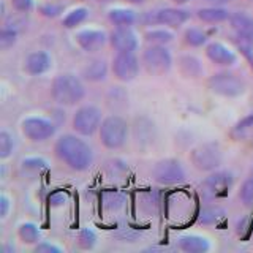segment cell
Instances as JSON below:
<instances>
[{
	"label": "cell",
	"instance_id": "d6a6232c",
	"mask_svg": "<svg viewBox=\"0 0 253 253\" xmlns=\"http://www.w3.org/2000/svg\"><path fill=\"white\" fill-rule=\"evenodd\" d=\"M16 40H18V32L13 29H3L0 32V49H10L16 43Z\"/></svg>",
	"mask_w": 253,
	"mask_h": 253
},
{
	"label": "cell",
	"instance_id": "277c9868",
	"mask_svg": "<svg viewBox=\"0 0 253 253\" xmlns=\"http://www.w3.org/2000/svg\"><path fill=\"white\" fill-rule=\"evenodd\" d=\"M209 89L221 95V97H239V95L244 93L245 90V83L242 79L234 75L229 73V71H221V73H215L209 78Z\"/></svg>",
	"mask_w": 253,
	"mask_h": 253
},
{
	"label": "cell",
	"instance_id": "d590c367",
	"mask_svg": "<svg viewBox=\"0 0 253 253\" xmlns=\"http://www.w3.org/2000/svg\"><path fill=\"white\" fill-rule=\"evenodd\" d=\"M11 5L16 11L26 13L32 8V0H11Z\"/></svg>",
	"mask_w": 253,
	"mask_h": 253
},
{
	"label": "cell",
	"instance_id": "f35d334b",
	"mask_svg": "<svg viewBox=\"0 0 253 253\" xmlns=\"http://www.w3.org/2000/svg\"><path fill=\"white\" fill-rule=\"evenodd\" d=\"M8 211H10V200L5 195H2L0 196V217L5 218L8 215Z\"/></svg>",
	"mask_w": 253,
	"mask_h": 253
},
{
	"label": "cell",
	"instance_id": "ab89813d",
	"mask_svg": "<svg viewBox=\"0 0 253 253\" xmlns=\"http://www.w3.org/2000/svg\"><path fill=\"white\" fill-rule=\"evenodd\" d=\"M209 3H212V5H223V3H228V2H231V0H208Z\"/></svg>",
	"mask_w": 253,
	"mask_h": 253
},
{
	"label": "cell",
	"instance_id": "ffe728a7",
	"mask_svg": "<svg viewBox=\"0 0 253 253\" xmlns=\"http://www.w3.org/2000/svg\"><path fill=\"white\" fill-rule=\"evenodd\" d=\"M231 136L236 141H253V113L233 126Z\"/></svg>",
	"mask_w": 253,
	"mask_h": 253
},
{
	"label": "cell",
	"instance_id": "7a4b0ae2",
	"mask_svg": "<svg viewBox=\"0 0 253 253\" xmlns=\"http://www.w3.org/2000/svg\"><path fill=\"white\" fill-rule=\"evenodd\" d=\"M51 95L54 101L59 103V105L73 106L84 98L85 89L79 78L70 73H63L54 78L51 85Z\"/></svg>",
	"mask_w": 253,
	"mask_h": 253
},
{
	"label": "cell",
	"instance_id": "f1b7e54d",
	"mask_svg": "<svg viewBox=\"0 0 253 253\" xmlns=\"http://www.w3.org/2000/svg\"><path fill=\"white\" fill-rule=\"evenodd\" d=\"M95 244H97V236H95V233L89 228H84L78 236V245L84 250H90L95 247Z\"/></svg>",
	"mask_w": 253,
	"mask_h": 253
},
{
	"label": "cell",
	"instance_id": "484cf974",
	"mask_svg": "<svg viewBox=\"0 0 253 253\" xmlns=\"http://www.w3.org/2000/svg\"><path fill=\"white\" fill-rule=\"evenodd\" d=\"M144 38H146V42L150 44H162L163 46L166 43L172 42L174 35L168 30H150L144 35Z\"/></svg>",
	"mask_w": 253,
	"mask_h": 253
},
{
	"label": "cell",
	"instance_id": "603a6c76",
	"mask_svg": "<svg viewBox=\"0 0 253 253\" xmlns=\"http://www.w3.org/2000/svg\"><path fill=\"white\" fill-rule=\"evenodd\" d=\"M179 67L182 75L187 78H198L201 75V63L198 59L190 57V55H185L179 60Z\"/></svg>",
	"mask_w": 253,
	"mask_h": 253
},
{
	"label": "cell",
	"instance_id": "ac0fdd59",
	"mask_svg": "<svg viewBox=\"0 0 253 253\" xmlns=\"http://www.w3.org/2000/svg\"><path fill=\"white\" fill-rule=\"evenodd\" d=\"M177 247L184 252H188V253H203V252H208L211 245L206 237L187 234V236H182L179 239Z\"/></svg>",
	"mask_w": 253,
	"mask_h": 253
},
{
	"label": "cell",
	"instance_id": "1f68e13d",
	"mask_svg": "<svg viewBox=\"0 0 253 253\" xmlns=\"http://www.w3.org/2000/svg\"><path fill=\"white\" fill-rule=\"evenodd\" d=\"M239 198L244 203V206H247V208L253 206V177H249L242 184L241 192H239Z\"/></svg>",
	"mask_w": 253,
	"mask_h": 253
},
{
	"label": "cell",
	"instance_id": "8d00e7d4",
	"mask_svg": "<svg viewBox=\"0 0 253 253\" xmlns=\"http://www.w3.org/2000/svg\"><path fill=\"white\" fill-rule=\"evenodd\" d=\"M35 252L37 253H60V249L55 247V245H52V244L42 242L35 247Z\"/></svg>",
	"mask_w": 253,
	"mask_h": 253
},
{
	"label": "cell",
	"instance_id": "7402d4cb",
	"mask_svg": "<svg viewBox=\"0 0 253 253\" xmlns=\"http://www.w3.org/2000/svg\"><path fill=\"white\" fill-rule=\"evenodd\" d=\"M109 21L114 22L119 27H128L136 21V14L131 10H111L109 11Z\"/></svg>",
	"mask_w": 253,
	"mask_h": 253
},
{
	"label": "cell",
	"instance_id": "4fadbf2b",
	"mask_svg": "<svg viewBox=\"0 0 253 253\" xmlns=\"http://www.w3.org/2000/svg\"><path fill=\"white\" fill-rule=\"evenodd\" d=\"M190 18V13L185 10H177V8H165V10L155 11L154 14H149V21L150 22H158V24H165V26L169 27H179L184 22H187Z\"/></svg>",
	"mask_w": 253,
	"mask_h": 253
},
{
	"label": "cell",
	"instance_id": "9c48e42d",
	"mask_svg": "<svg viewBox=\"0 0 253 253\" xmlns=\"http://www.w3.org/2000/svg\"><path fill=\"white\" fill-rule=\"evenodd\" d=\"M22 134L34 142H42L54 136L55 125L43 117H29L22 122Z\"/></svg>",
	"mask_w": 253,
	"mask_h": 253
},
{
	"label": "cell",
	"instance_id": "cb8c5ba5",
	"mask_svg": "<svg viewBox=\"0 0 253 253\" xmlns=\"http://www.w3.org/2000/svg\"><path fill=\"white\" fill-rule=\"evenodd\" d=\"M225 217V211L218 206H209L204 208L200 213V223L203 225H215Z\"/></svg>",
	"mask_w": 253,
	"mask_h": 253
},
{
	"label": "cell",
	"instance_id": "6da1fadb",
	"mask_svg": "<svg viewBox=\"0 0 253 253\" xmlns=\"http://www.w3.org/2000/svg\"><path fill=\"white\" fill-rule=\"evenodd\" d=\"M55 157L65 163L73 171H85L90 168L93 162L92 149L85 141L79 139L75 134H63L54 146Z\"/></svg>",
	"mask_w": 253,
	"mask_h": 253
},
{
	"label": "cell",
	"instance_id": "ba28073f",
	"mask_svg": "<svg viewBox=\"0 0 253 253\" xmlns=\"http://www.w3.org/2000/svg\"><path fill=\"white\" fill-rule=\"evenodd\" d=\"M152 176L158 184L174 185L185 179V171L177 160L166 158V160H160L158 163H155L152 169Z\"/></svg>",
	"mask_w": 253,
	"mask_h": 253
},
{
	"label": "cell",
	"instance_id": "60d3db41",
	"mask_svg": "<svg viewBox=\"0 0 253 253\" xmlns=\"http://www.w3.org/2000/svg\"><path fill=\"white\" fill-rule=\"evenodd\" d=\"M126 2H130V3H142V2H146V0H126Z\"/></svg>",
	"mask_w": 253,
	"mask_h": 253
},
{
	"label": "cell",
	"instance_id": "8fae6325",
	"mask_svg": "<svg viewBox=\"0 0 253 253\" xmlns=\"http://www.w3.org/2000/svg\"><path fill=\"white\" fill-rule=\"evenodd\" d=\"M233 185V176L226 171H220L211 176L203 182V193L208 198H218L228 193L229 187Z\"/></svg>",
	"mask_w": 253,
	"mask_h": 253
},
{
	"label": "cell",
	"instance_id": "b9f144b4",
	"mask_svg": "<svg viewBox=\"0 0 253 253\" xmlns=\"http://www.w3.org/2000/svg\"><path fill=\"white\" fill-rule=\"evenodd\" d=\"M174 2H177V3H185L187 0H174Z\"/></svg>",
	"mask_w": 253,
	"mask_h": 253
},
{
	"label": "cell",
	"instance_id": "e0dca14e",
	"mask_svg": "<svg viewBox=\"0 0 253 253\" xmlns=\"http://www.w3.org/2000/svg\"><path fill=\"white\" fill-rule=\"evenodd\" d=\"M229 22H231V27L236 30L237 37L253 42V18L244 13H236L229 18Z\"/></svg>",
	"mask_w": 253,
	"mask_h": 253
},
{
	"label": "cell",
	"instance_id": "8992f818",
	"mask_svg": "<svg viewBox=\"0 0 253 253\" xmlns=\"http://www.w3.org/2000/svg\"><path fill=\"white\" fill-rule=\"evenodd\" d=\"M221 158L223 157H221V150L218 144H215V142H208V144H203L200 147L193 149L190 160H192L196 169L213 171L220 166Z\"/></svg>",
	"mask_w": 253,
	"mask_h": 253
},
{
	"label": "cell",
	"instance_id": "f546056e",
	"mask_svg": "<svg viewBox=\"0 0 253 253\" xmlns=\"http://www.w3.org/2000/svg\"><path fill=\"white\" fill-rule=\"evenodd\" d=\"M206 40H208V35H206L204 32L200 30V29L192 27V29H188V30L185 32V42H187V44H190V46H195V47L203 46V44L206 43Z\"/></svg>",
	"mask_w": 253,
	"mask_h": 253
},
{
	"label": "cell",
	"instance_id": "2e32d148",
	"mask_svg": "<svg viewBox=\"0 0 253 253\" xmlns=\"http://www.w3.org/2000/svg\"><path fill=\"white\" fill-rule=\"evenodd\" d=\"M49 68H51V57H49V54L44 51H37V52L29 54L26 63H24V70L32 76L43 75Z\"/></svg>",
	"mask_w": 253,
	"mask_h": 253
},
{
	"label": "cell",
	"instance_id": "3957f363",
	"mask_svg": "<svg viewBox=\"0 0 253 253\" xmlns=\"http://www.w3.org/2000/svg\"><path fill=\"white\" fill-rule=\"evenodd\" d=\"M128 136V124L121 116H109L100 125V139L106 149H121Z\"/></svg>",
	"mask_w": 253,
	"mask_h": 253
},
{
	"label": "cell",
	"instance_id": "74e56055",
	"mask_svg": "<svg viewBox=\"0 0 253 253\" xmlns=\"http://www.w3.org/2000/svg\"><path fill=\"white\" fill-rule=\"evenodd\" d=\"M65 201H67V195L62 193V192H54L49 196L51 206H62V204H65Z\"/></svg>",
	"mask_w": 253,
	"mask_h": 253
},
{
	"label": "cell",
	"instance_id": "4dcf8cb0",
	"mask_svg": "<svg viewBox=\"0 0 253 253\" xmlns=\"http://www.w3.org/2000/svg\"><path fill=\"white\" fill-rule=\"evenodd\" d=\"M103 206L108 211H117L124 206V196L117 192H108L103 196Z\"/></svg>",
	"mask_w": 253,
	"mask_h": 253
},
{
	"label": "cell",
	"instance_id": "5b68a950",
	"mask_svg": "<svg viewBox=\"0 0 253 253\" xmlns=\"http://www.w3.org/2000/svg\"><path fill=\"white\" fill-rule=\"evenodd\" d=\"M142 63L152 75H163L172 65L169 51L162 44H152L142 52Z\"/></svg>",
	"mask_w": 253,
	"mask_h": 253
},
{
	"label": "cell",
	"instance_id": "30bf717a",
	"mask_svg": "<svg viewBox=\"0 0 253 253\" xmlns=\"http://www.w3.org/2000/svg\"><path fill=\"white\" fill-rule=\"evenodd\" d=\"M113 71L119 81H133L139 73V60L133 52H117L113 60Z\"/></svg>",
	"mask_w": 253,
	"mask_h": 253
},
{
	"label": "cell",
	"instance_id": "52a82bcc",
	"mask_svg": "<svg viewBox=\"0 0 253 253\" xmlns=\"http://www.w3.org/2000/svg\"><path fill=\"white\" fill-rule=\"evenodd\" d=\"M101 125V111L97 106H83L73 116V128L83 136H92Z\"/></svg>",
	"mask_w": 253,
	"mask_h": 253
},
{
	"label": "cell",
	"instance_id": "d6986e66",
	"mask_svg": "<svg viewBox=\"0 0 253 253\" xmlns=\"http://www.w3.org/2000/svg\"><path fill=\"white\" fill-rule=\"evenodd\" d=\"M106 75H108L106 62L101 59L92 60L90 63H87V67L83 70L84 79H87V81H90V83H100L106 78Z\"/></svg>",
	"mask_w": 253,
	"mask_h": 253
},
{
	"label": "cell",
	"instance_id": "7c38bea8",
	"mask_svg": "<svg viewBox=\"0 0 253 253\" xmlns=\"http://www.w3.org/2000/svg\"><path fill=\"white\" fill-rule=\"evenodd\" d=\"M111 44L117 52H133L138 47V38L128 27H119L111 34Z\"/></svg>",
	"mask_w": 253,
	"mask_h": 253
},
{
	"label": "cell",
	"instance_id": "e575fe53",
	"mask_svg": "<svg viewBox=\"0 0 253 253\" xmlns=\"http://www.w3.org/2000/svg\"><path fill=\"white\" fill-rule=\"evenodd\" d=\"M62 10L63 8L60 5H54V3H46L40 8V11H42V14L46 16V18H55V16H59L62 13Z\"/></svg>",
	"mask_w": 253,
	"mask_h": 253
},
{
	"label": "cell",
	"instance_id": "836d02e7",
	"mask_svg": "<svg viewBox=\"0 0 253 253\" xmlns=\"http://www.w3.org/2000/svg\"><path fill=\"white\" fill-rule=\"evenodd\" d=\"M22 166L26 169H32V171H40V169H44L47 163L43 160V158H26V160L22 162Z\"/></svg>",
	"mask_w": 253,
	"mask_h": 253
},
{
	"label": "cell",
	"instance_id": "44dd1931",
	"mask_svg": "<svg viewBox=\"0 0 253 253\" xmlns=\"http://www.w3.org/2000/svg\"><path fill=\"white\" fill-rule=\"evenodd\" d=\"M198 18L204 22H221L229 18V13L225 8L211 6V8H203V10L198 11Z\"/></svg>",
	"mask_w": 253,
	"mask_h": 253
},
{
	"label": "cell",
	"instance_id": "5bb4252c",
	"mask_svg": "<svg viewBox=\"0 0 253 253\" xmlns=\"http://www.w3.org/2000/svg\"><path fill=\"white\" fill-rule=\"evenodd\" d=\"M76 43L85 52H98L106 44V34L101 30H83L76 35Z\"/></svg>",
	"mask_w": 253,
	"mask_h": 253
},
{
	"label": "cell",
	"instance_id": "d4e9b609",
	"mask_svg": "<svg viewBox=\"0 0 253 253\" xmlns=\"http://www.w3.org/2000/svg\"><path fill=\"white\" fill-rule=\"evenodd\" d=\"M18 234L24 244H37L40 241V229L35 223H22Z\"/></svg>",
	"mask_w": 253,
	"mask_h": 253
},
{
	"label": "cell",
	"instance_id": "4316f807",
	"mask_svg": "<svg viewBox=\"0 0 253 253\" xmlns=\"http://www.w3.org/2000/svg\"><path fill=\"white\" fill-rule=\"evenodd\" d=\"M87 14H89V11H87L85 8H76V10L70 11L65 18H63V26L67 29H73V27L79 26L83 21H85Z\"/></svg>",
	"mask_w": 253,
	"mask_h": 253
},
{
	"label": "cell",
	"instance_id": "83f0119b",
	"mask_svg": "<svg viewBox=\"0 0 253 253\" xmlns=\"http://www.w3.org/2000/svg\"><path fill=\"white\" fill-rule=\"evenodd\" d=\"M13 147H14V141L13 136L6 130L0 131V158L5 160L11 155L13 152Z\"/></svg>",
	"mask_w": 253,
	"mask_h": 253
},
{
	"label": "cell",
	"instance_id": "9a60e30c",
	"mask_svg": "<svg viewBox=\"0 0 253 253\" xmlns=\"http://www.w3.org/2000/svg\"><path fill=\"white\" fill-rule=\"evenodd\" d=\"M206 55L211 62L221 67H229L236 63V54L221 43H211L206 47Z\"/></svg>",
	"mask_w": 253,
	"mask_h": 253
}]
</instances>
